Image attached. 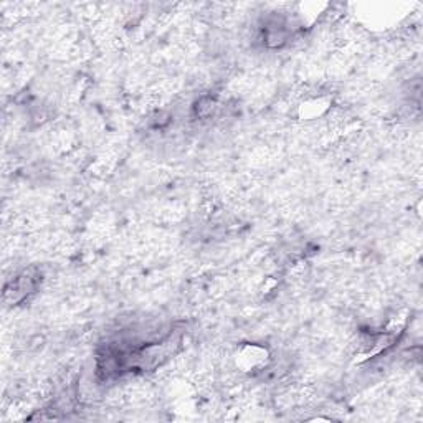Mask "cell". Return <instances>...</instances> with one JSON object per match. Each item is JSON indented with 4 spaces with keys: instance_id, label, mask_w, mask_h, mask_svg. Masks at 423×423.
<instances>
[{
    "instance_id": "obj_2",
    "label": "cell",
    "mask_w": 423,
    "mask_h": 423,
    "mask_svg": "<svg viewBox=\"0 0 423 423\" xmlns=\"http://www.w3.org/2000/svg\"><path fill=\"white\" fill-rule=\"evenodd\" d=\"M215 110H217V100L212 96H202L200 100L195 103L194 115L200 117V119H205V117H210L214 115Z\"/></svg>"
},
{
    "instance_id": "obj_1",
    "label": "cell",
    "mask_w": 423,
    "mask_h": 423,
    "mask_svg": "<svg viewBox=\"0 0 423 423\" xmlns=\"http://www.w3.org/2000/svg\"><path fill=\"white\" fill-rule=\"evenodd\" d=\"M40 273L35 270V268H30V270H25L22 275H18L17 278H13L11 283L6 286L4 289V299L6 303L12 304H20L22 301H25L28 296H32L39 288L40 283Z\"/></svg>"
}]
</instances>
